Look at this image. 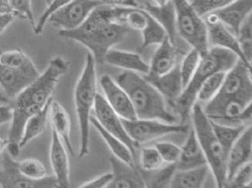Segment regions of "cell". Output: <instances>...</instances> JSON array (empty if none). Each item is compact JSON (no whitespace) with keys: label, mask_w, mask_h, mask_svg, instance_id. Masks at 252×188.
<instances>
[{"label":"cell","mask_w":252,"mask_h":188,"mask_svg":"<svg viewBox=\"0 0 252 188\" xmlns=\"http://www.w3.org/2000/svg\"><path fill=\"white\" fill-rule=\"evenodd\" d=\"M69 68L68 60L62 56H55L50 61L44 72L11 100L12 117L7 139V149L11 156L17 158L20 154V142L26 121L52 99L60 78L67 74Z\"/></svg>","instance_id":"1"},{"label":"cell","mask_w":252,"mask_h":188,"mask_svg":"<svg viewBox=\"0 0 252 188\" xmlns=\"http://www.w3.org/2000/svg\"><path fill=\"white\" fill-rule=\"evenodd\" d=\"M114 80L129 96L137 118L175 124L176 116L168 110L164 97L144 76L125 71L116 75Z\"/></svg>","instance_id":"2"},{"label":"cell","mask_w":252,"mask_h":188,"mask_svg":"<svg viewBox=\"0 0 252 188\" xmlns=\"http://www.w3.org/2000/svg\"><path fill=\"white\" fill-rule=\"evenodd\" d=\"M238 59L235 53L219 47H210L206 53L201 55L195 72L172 107L180 115L181 124L188 119L203 81L215 73L229 71Z\"/></svg>","instance_id":"3"},{"label":"cell","mask_w":252,"mask_h":188,"mask_svg":"<svg viewBox=\"0 0 252 188\" xmlns=\"http://www.w3.org/2000/svg\"><path fill=\"white\" fill-rule=\"evenodd\" d=\"M95 59L88 53L82 74L76 82L73 93L75 108L80 133L79 157L84 158L90 152V130L91 111L97 93L96 68Z\"/></svg>","instance_id":"4"},{"label":"cell","mask_w":252,"mask_h":188,"mask_svg":"<svg viewBox=\"0 0 252 188\" xmlns=\"http://www.w3.org/2000/svg\"><path fill=\"white\" fill-rule=\"evenodd\" d=\"M193 130L204 153L209 170L218 188H224L226 182V152L218 142L209 117L198 102L193 105Z\"/></svg>","instance_id":"5"},{"label":"cell","mask_w":252,"mask_h":188,"mask_svg":"<svg viewBox=\"0 0 252 188\" xmlns=\"http://www.w3.org/2000/svg\"><path fill=\"white\" fill-rule=\"evenodd\" d=\"M252 102V67L238 59L225 74L222 86L216 96L203 108L209 118L218 115L222 107L231 102Z\"/></svg>","instance_id":"6"},{"label":"cell","mask_w":252,"mask_h":188,"mask_svg":"<svg viewBox=\"0 0 252 188\" xmlns=\"http://www.w3.org/2000/svg\"><path fill=\"white\" fill-rule=\"evenodd\" d=\"M131 31L125 24L111 22L87 32L60 30L59 35L80 43L91 51L90 53L94 56L95 63L102 64L107 52L116 44L122 42Z\"/></svg>","instance_id":"7"},{"label":"cell","mask_w":252,"mask_h":188,"mask_svg":"<svg viewBox=\"0 0 252 188\" xmlns=\"http://www.w3.org/2000/svg\"><path fill=\"white\" fill-rule=\"evenodd\" d=\"M175 10L177 33L191 46L204 54L209 50L207 27L189 0H172Z\"/></svg>","instance_id":"8"},{"label":"cell","mask_w":252,"mask_h":188,"mask_svg":"<svg viewBox=\"0 0 252 188\" xmlns=\"http://www.w3.org/2000/svg\"><path fill=\"white\" fill-rule=\"evenodd\" d=\"M122 120L126 133L138 146L140 144L152 142L167 135L189 132V126L185 124H169L156 119L141 118Z\"/></svg>","instance_id":"9"},{"label":"cell","mask_w":252,"mask_h":188,"mask_svg":"<svg viewBox=\"0 0 252 188\" xmlns=\"http://www.w3.org/2000/svg\"><path fill=\"white\" fill-rule=\"evenodd\" d=\"M107 1H109L72 0L52 13L48 18V22L64 31L76 29L85 22L95 7Z\"/></svg>","instance_id":"10"},{"label":"cell","mask_w":252,"mask_h":188,"mask_svg":"<svg viewBox=\"0 0 252 188\" xmlns=\"http://www.w3.org/2000/svg\"><path fill=\"white\" fill-rule=\"evenodd\" d=\"M0 167V188H59L54 176H47L40 180L26 177L17 167V161L8 152L2 154Z\"/></svg>","instance_id":"11"},{"label":"cell","mask_w":252,"mask_h":188,"mask_svg":"<svg viewBox=\"0 0 252 188\" xmlns=\"http://www.w3.org/2000/svg\"><path fill=\"white\" fill-rule=\"evenodd\" d=\"M94 108L95 112L94 116L101 127L122 141L135 157V151L139 146L129 137L124 127L122 118L113 111L102 95L97 93Z\"/></svg>","instance_id":"12"},{"label":"cell","mask_w":252,"mask_h":188,"mask_svg":"<svg viewBox=\"0 0 252 188\" xmlns=\"http://www.w3.org/2000/svg\"><path fill=\"white\" fill-rule=\"evenodd\" d=\"M203 18L207 27L209 47H219L230 50L235 53L240 60L252 67V65L248 63L243 56L237 37L220 22L217 15L212 12Z\"/></svg>","instance_id":"13"},{"label":"cell","mask_w":252,"mask_h":188,"mask_svg":"<svg viewBox=\"0 0 252 188\" xmlns=\"http://www.w3.org/2000/svg\"><path fill=\"white\" fill-rule=\"evenodd\" d=\"M100 85L107 103L122 118L132 120L137 118L133 106L127 93L108 74L100 78Z\"/></svg>","instance_id":"14"},{"label":"cell","mask_w":252,"mask_h":188,"mask_svg":"<svg viewBox=\"0 0 252 188\" xmlns=\"http://www.w3.org/2000/svg\"><path fill=\"white\" fill-rule=\"evenodd\" d=\"M39 74L38 69L29 71L0 63V87L11 101L36 79Z\"/></svg>","instance_id":"15"},{"label":"cell","mask_w":252,"mask_h":188,"mask_svg":"<svg viewBox=\"0 0 252 188\" xmlns=\"http://www.w3.org/2000/svg\"><path fill=\"white\" fill-rule=\"evenodd\" d=\"M51 130L49 158L54 176L57 179L59 188H70V161L67 149L61 138L54 130Z\"/></svg>","instance_id":"16"},{"label":"cell","mask_w":252,"mask_h":188,"mask_svg":"<svg viewBox=\"0 0 252 188\" xmlns=\"http://www.w3.org/2000/svg\"><path fill=\"white\" fill-rule=\"evenodd\" d=\"M252 125H249L243 130L227 153L226 182L242 166L252 161Z\"/></svg>","instance_id":"17"},{"label":"cell","mask_w":252,"mask_h":188,"mask_svg":"<svg viewBox=\"0 0 252 188\" xmlns=\"http://www.w3.org/2000/svg\"><path fill=\"white\" fill-rule=\"evenodd\" d=\"M147 81L154 86L159 93L173 107L175 101L182 93V81L180 74V65L177 64L173 69L163 75H156L148 74L143 75Z\"/></svg>","instance_id":"18"},{"label":"cell","mask_w":252,"mask_h":188,"mask_svg":"<svg viewBox=\"0 0 252 188\" xmlns=\"http://www.w3.org/2000/svg\"><path fill=\"white\" fill-rule=\"evenodd\" d=\"M112 166L113 179L108 188H146L142 175L136 167L129 164L112 155L109 158Z\"/></svg>","instance_id":"19"},{"label":"cell","mask_w":252,"mask_h":188,"mask_svg":"<svg viewBox=\"0 0 252 188\" xmlns=\"http://www.w3.org/2000/svg\"><path fill=\"white\" fill-rule=\"evenodd\" d=\"M252 0H235L225 7L215 10L220 22L237 37L242 24L252 15Z\"/></svg>","instance_id":"20"},{"label":"cell","mask_w":252,"mask_h":188,"mask_svg":"<svg viewBox=\"0 0 252 188\" xmlns=\"http://www.w3.org/2000/svg\"><path fill=\"white\" fill-rule=\"evenodd\" d=\"M178 56L179 51L175 44L167 37L158 44L153 55L149 74L160 75L169 72L177 65Z\"/></svg>","instance_id":"21"},{"label":"cell","mask_w":252,"mask_h":188,"mask_svg":"<svg viewBox=\"0 0 252 188\" xmlns=\"http://www.w3.org/2000/svg\"><path fill=\"white\" fill-rule=\"evenodd\" d=\"M141 7L163 27L167 34L168 38L175 44L177 34L176 17L175 7L172 0H169L163 4L147 2Z\"/></svg>","instance_id":"22"},{"label":"cell","mask_w":252,"mask_h":188,"mask_svg":"<svg viewBox=\"0 0 252 188\" xmlns=\"http://www.w3.org/2000/svg\"><path fill=\"white\" fill-rule=\"evenodd\" d=\"M189 131L187 140L181 148V155L176 164L177 170H187L207 164L194 130Z\"/></svg>","instance_id":"23"},{"label":"cell","mask_w":252,"mask_h":188,"mask_svg":"<svg viewBox=\"0 0 252 188\" xmlns=\"http://www.w3.org/2000/svg\"><path fill=\"white\" fill-rule=\"evenodd\" d=\"M50 121L51 130H54L61 138L67 151L73 156L75 155L74 149L70 138V118L67 111L61 104L53 100L50 108Z\"/></svg>","instance_id":"24"},{"label":"cell","mask_w":252,"mask_h":188,"mask_svg":"<svg viewBox=\"0 0 252 188\" xmlns=\"http://www.w3.org/2000/svg\"><path fill=\"white\" fill-rule=\"evenodd\" d=\"M104 62L113 66L144 75L150 73V65L144 62L138 53L132 52L110 49L106 54Z\"/></svg>","instance_id":"25"},{"label":"cell","mask_w":252,"mask_h":188,"mask_svg":"<svg viewBox=\"0 0 252 188\" xmlns=\"http://www.w3.org/2000/svg\"><path fill=\"white\" fill-rule=\"evenodd\" d=\"M53 100V98L50 99L40 111L29 117V119L26 121L20 139V149H23L31 141L36 139L45 132L49 118L50 108Z\"/></svg>","instance_id":"26"},{"label":"cell","mask_w":252,"mask_h":188,"mask_svg":"<svg viewBox=\"0 0 252 188\" xmlns=\"http://www.w3.org/2000/svg\"><path fill=\"white\" fill-rule=\"evenodd\" d=\"M209 170L208 164L187 170H177L172 176L169 188H203Z\"/></svg>","instance_id":"27"},{"label":"cell","mask_w":252,"mask_h":188,"mask_svg":"<svg viewBox=\"0 0 252 188\" xmlns=\"http://www.w3.org/2000/svg\"><path fill=\"white\" fill-rule=\"evenodd\" d=\"M90 121H91V124H92L93 126L96 129L100 136L104 139V142L113 152V155L122 161H125L129 165L135 167V157L132 155L129 148L120 139L110 134L105 129L103 128L94 115H91Z\"/></svg>","instance_id":"28"},{"label":"cell","mask_w":252,"mask_h":188,"mask_svg":"<svg viewBox=\"0 0 252 188\" xmlns=\"http://www.w3.org/2000/svg\"><path fill=\"white\" fill-rule=\"evenodd\" d=\"M209 120H210L212 130H213L218 142H220L226 154L228 153L230 148H231L235 141L238 139L243 130L246 129V126L243 124L235 126V127L224 125V124H220L218 121H214L211 118H209Z\"/></svg>","instance_id":"29"},{"label":"cell","mask_w":252,"mask_h":188,"mask_svg":"<svg viewBox=\"0 0 252 188\" xmlns=\"http://www.w3.org/2000/svg\"><path fill=\"white\" fill-rule=\"evenodd\" d=\"M176 170V164H168L166 167H161L154 171H144L147 174L142 177L146 188H169Z\"/></svg>","instance_id":"30"},{"label":"cell","mask_w":252,"mask_h":188,"mask_svg":"<svg viewBox=\"0 0 252 188\" xmlns=\"http://www.w3.org/2000/svg\"><path fill=\"white\" fill-rule=\"evenodd\" d=\"M142 33L141 49H146L153 44H159L167 38L168 36L163 27L148 13L147 23Z\"/></svg>","instance_id":"31"},{"label":"cell","mask_w":252,"mask_h":188,"mask_svg":"<svg viewBox=\"0 0 252 188\" xmlns=\"http://www.w3.org/2000/svg\"><path fill=\"white\" fill-rule=\"evenodd\" d=\"M0 63L20 69L29 71L37 70L33 61L19 47L10 51L1 52Z\"/></svg>","instance_id":"32"},{"label":"cell","mask_w":252,"mask_h":188,"mask_svg":"<svg viewBox=\"0 0 252 188\" xmlns=\"http://www.w3.org/2000/svg\"><path fill=\"white\" fill-rule=\"evenodd\" d=\"M225 74L226 72L220 71L208 77L199 89L197 100L203 102H209L212 100L220 89Z\"/></svg>","instance_id":"33"},{"label":"cell","mask_w":252,"mask_h":188,"mask_svg":"<svg viewBox=\"0 0 252 188\" xmlns=\"http://www.w3.org/2000/svg\"><path fill=\"white\" fill-rule=\"evenodd\" d=\"M252 15L243 22L237 33V38L243 56L248 63L252 65Z\"/></svg>","instance_id":"34"},{"label":"cell","mask_w":252,"mask_h":188,"mask_svg":"<svg viewBox=\"0 0 252 188\" xmlns=\"http://www.w3.org/2000/svg\"><path fill=\"white\" fill-rule=\"evenodd\" d=\"M17 167L26 177L32 180H40L48 176V171L43 163L36 158L17 161Z\"/></svg>","instance_id":"35"},{"label":"cell","mask_w":252,"mask_h":188,"mask_svg":"<svg viewBox=\"0 0 252 188\" xmlns=\"http://www.w3.org/2000/svg\"><path fill=\"white\" fill-rule=\"evenodd\" d=\"M200 56L201 55H200V52L192 48L186 55L180 65V74H181V81H182L184 89L187 87V84L191 80L193 74L195 72L199 62H200Z\"/></svg>","instance_id":"36"},{"label":"cell","mask_w":252,"mask_h":188,"mask_svg":"<svg viewBox=\"0 0 252 188\" xmlns=\"http://www.w3.org/2000/svg\"><path fill=\"white\" fill-rule=\"evenodd\" d=\"M163 161L156 148H144L141 149L140 164L144 171H154L163 166Z\"/></svg>","instance_id":"37"},{"label":"cell","mask_w":252,"mask_h":188,"mask_svg":"<svg viewBox=\"0 0 252 188\" xmlns=\"http://www.w3.org/2000/svg\"><path fill=\"white\" fill-rule=\"evenodd\" d=\"M252 182V161L242 166L225 183L224 188H245L251 187Z\"/></svg>","instance_id":"38"},{"label":"cell","mask_w":252,"mask_h":188,"mask_svg":"<svg viewBox=\"0 0 252 188\" xmlns=\"http://www.w3.org/2000/svg\"><path fill=\"white\" fill-rule=\"evenodd\" d=\"M8 6L16 17L28 19L32 28H34L36 20L32 10V0H8Z\"/></svg>","instance_id":"39"},{"label":"cell","mask_w":252,"mask_h":188,"mask_svg":"<svg viewBox=\"0 0 252 188\" xmlns=\"http://www.w3.org/2000/svg\"><path fill=\"white\" fill-rule=\"evenodd\" d=\"M234 1L235 0H189L194 10L202 17L225 7Z\"/></svg>","instance_id":"40"},{"label":"cell","mask_w":252,"mask_h":188,"mask_svg":"<svg viewBox=\"0 0 252 188\" xmlns=\"http://www.w3.org/2000/svg\"><path fill=\"white\" fill-rule=\"evenodd\" d=\"M155 148L158 151L163 162L166 164H177L181 155V148L172 142H158Z\"/></svg>","instance_id":"41"},{"label":"cell","mask_w":252,"mask_h":188,"mask_svg":"<svg viewBox=\"0 0 252 188\" xmlns=\"http://www.w3.org/2000/svg\"><path fill=\"white\" fill-rule=\"evenodd\" d=\"M72 0H50L48 1V5L46 10L42 13V16L39 17V20L36 22V25L33 28L36 35H40L43 32L45 25L48 22V18L52 13L57 11L59 9L61 8L63 6L70 2Z\"/></svg>","instance_id":"42"},{"label":"cell","mask_w":252,"mask_h":188,"mask_svg":"<svg viewBox=\"0 0 252 188\" xmlns=\"http://www.w3.org/2000/svg\"><path fill=\"white\" fill-rule=\"evenodd\" d=\"M113 179V173H106L92 180L82 184L80 188H107Z\"/></svg>","instance_id":"43"},{"label":"cell","mask_w":252,"mask_h":188,"mask_svg":"<svg viewBox=\"0 0 252 188\" xmlns=\"http://www.w3.org/2000/svg\"><path fill=\"white\" fill-rule=\"evenodd\" d=\"M16 17L12 13H0V36L14 22Z\"/></svg>","instance_id":"44"},{"label":"cell","mask_w":252,"mask_h":188,"mask_svg":"<svg viewBox=\"0 0 252 188\" xmlns=\"http://www.w3.org/2000/svg\"><path fill=\"white\" fill-rule=\"evenodd\" d=\"M11 117H12L11 105H0V125L11 121Z\"/></svg>","instance_id":"45"},{"label":"cell","mask_w":252,"mask_h":188,"mask_svg":"<svg viewBox=\"0 0 252 188\" xmlns=\"http://www.w3.org/2000/svg\"><path fill=\"white\" fill-rule=\"evenodd\" d=\"M11 13L8 6V0H0V13Z\"/></svg>","instance_id":"46"},{"label":"cell","mask_w":252,"mask_h":188,"mask_svg":"<svg viewBox=\"0 0 252 188\" xmlns=\"http://www.w3.org/2000/svg\"><path fill=\"white\" fill-rule=\"evenodd\" d=\"M8 145V139H2L0 137V155H2L5 150V148H7Z\"/></svg>","instance_id":"47"},{"label":"cell","mask_w":252,"mask_h":188,"mask_svg":"<svg viewBox=\"0 0 252 188\" xmlns=\"http://www.w3.org/2000/svg\"><path fill=\"white\" fill-rule=\"evenodd\" d=\"M10 99L7 97L6 95L3 93V92L1 91L0 90V103L4 104V105H6V104H9Z\"/></svg>","instance_id":"48"},{"label":"cell","mask_w":252,"mask_h":188,"mask_svg":"<svg viewBox=\"0 0 252 188\" xmlns=\"http://www.w3.org/2000/svg\"><path fill=\"white\" fill-rule=\"evenodd\" d=\"M153 1H154V4H163L169 1V0H153Z\"/></svg>","instance_id":"49"},{"label":"cell","mask_w":252,"mask_h":188,"mask_svg":"<svg viewBox=\"0 0 252 188\" xmlns=\"http://www.w3.org/2000/svg\"><path fill=\"white\" fill-rule=\"evenodd\" d=\"M102 1H110V0H102Z\"/></svg>","instance_id":"50"},{"label":"cell","mask_w":252,"mask_h":188,"mask_svg":"<svg viewBox=\"0 0 252 188\" xmlns=\"http://www.w3.org/2000/svg\"><path fill=\"white\" fill-rule=\"evenodd\" d=\"M1 52H2V50H1V49H0V53H1Z\"/></svg>","instance_id":"51"},{"label":"cell","mask_w":252,"mask_h":188,"mask_svg":"<svg viewBox=\"0 0 252 188\" xmlns=\"http://www.w3.org/2000/svg\"><path fill=\"white\" fill-rule=\"evenodd\" d=\"M47 1H50V0H47Z\"/></svg>","instance_id":"52"}]
</instances>
